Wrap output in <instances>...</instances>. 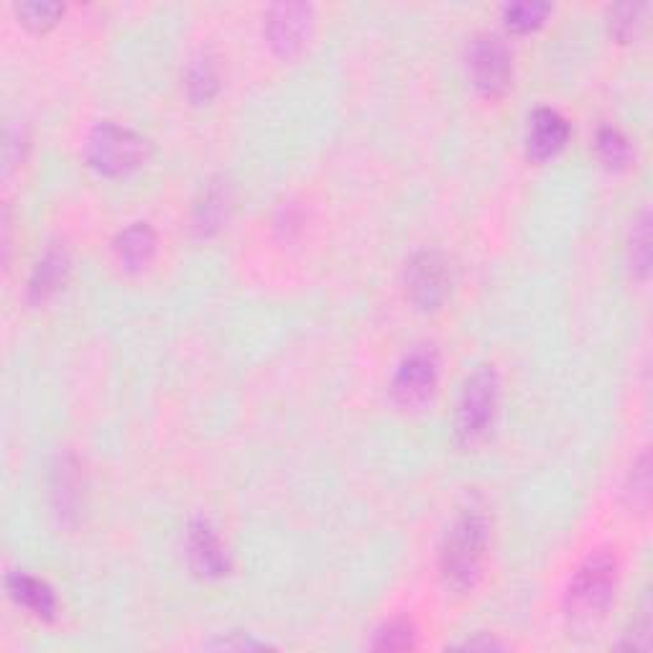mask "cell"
<instances>
[{"instance_id":"obj_1","label":"cell","mask_w":653,"mask_h":653,"mask_svg":"<svg viewBox=\"0 0 653 653\" xmlns=\"http://www.w3.org/2000/svg\"><path fill=\"white\" fill-rule=\"evenodd\" d=\"M488 534L490 523L483 509L468 505V509L458 513L440 554V570L446 587L465 592L478 582L488 546Z\"/></svg>"},{"instance_id":"obj_2","label":"cell","mask_w":653,"mask_h":653,"mask_svg":"<svg viewBox=\"0 0 653 653\" xmlns=\"http://www.w3.org/2000/svg\"><path fill=\"white\" fill-rule=\"evenodd\" d=\"M617 590V564L600 552L584 560L566 587V615L577 623L600 621L613 605Z\"/></svg>"},{"instance_id":"obj_3","label":"cell","mask_w":653,"mask_h":653,"mask_svg":"<svg viewBox=\"0 0 653 653\" xmlns=\"http://www.w3.org/2000/svg\"><path fill=\"white\" fill-rule=\"evenodd\" d=\"M149 157V141L133 128L118 123H100L90 133L88 161L92 169L108 177H123L128 171L139 169Z\"/></svg>"},{"instance_id":"obj_4","label":"cell","mask_w":653,"mask_h":653,"mask_svg":"<svg viewBox=\"0 0 653 653\" xmlns=\"http://www.w3.org/2000/svg\"><path fill=\"white\" fill-rule=\"evenodd\" d=\"M498 406V375L493 368H480L468 378L454 416V434L460 444H478L493 426Z\"/></svg>"},{"instance_id":"obj_5","label":"cell","mask_w":653,"mask_h":653,"mask_svg":"<svg viewBox=\"0 0 653 653\" xmlns=\"http://www.w3.org/2000/svg\"><path fill=\"white\" fill-rule=\"evenodd\" d=\"M436 381H440L436 350L432 345H416L403 355L396 373H393L391 393L401 406L414 409L429 401L436 389Z\"/></svg>"},{"instance_id":"obj_6","label":"cell","mask_w":653,"mask_h":653,"mask_svg":"<svg viewBox=\"0 0 653 653\" xmlns=\"http://www.w3.org/2000/svg\"><path fill=\"white\" fill-rule=\"evenodd\" d=\"M406 291L411 304L421 312H436L450 294V269L434 251H424L411 258L406 271Z\"/></svg>"},{"instance_id":"obj_7","label":"cell","mask_w":653,"mask_h":653,"mask_svg":"<svg viewBox=\"0 0 653 653\" xmlns=\"http://www.w3.org/2000/svg\"><path fill=\"white\" fill-rule=\"evenodd\" d=\"M470 72L475 88L488 94V98H495V94H503L509 90L511 77H513V64L511 54L505 44L498 37H478L470 47Z\"/></svg>"},{"instance_id":"obj_8","label":"cell","mask_w":653,"mask_h":653,"mask_svg":"<svg viewBox=\"0 0 653 653\" xmlns=\"http://www.w3.org/2000/svg\"><path fill=\"white\" fill-rule=\"evenodd\" d=\"M312 31V8L304 3H281L265 13V39L279 54H294Z\"/></svg>"},{"instance_id":"obj_9","label":"cell","mask_w":653,"mask_h":653,"mask_svg":"<svg viewBox=\"0 0 653 653\" xmlns=\"http://www.w3.org/2000/svg\"><path fill=\"white\" fill-rule=\"evenodd\" d=\"M187 549L192 566L204 577H222L230 572V556L208 521H194L187 531Z\"/></svg>"},{"instance_id":"obj_10","label":"cell","mask_w":653,"mask_h":653,"mask_svg":"<svg viewBox=\"0 0 653 653\" xmlns=\"http://www.w3.org/2000/svg\"><path fill=\"white\" fill-rule=\"evenodd\" d=\"M529 157L534 161H546L556 157L570 141V123L556 110L539 108L529 120Z\"/></svg>"},{"instance_id":"obj_11","label":"cell","mask_w":653,"mask_h":653,"mask_svg":"<svg viewBox=\"0 0 653 653\" xmlns=\"http://www.w3.org/2000/svg\"><path fill=\"white\" fill-rule=\"evenodd\" d=\"M67 273H70V258H67L64 248H49V251L39 258V263L33 265L31 279H29V297L33 302H47L51 294H57L62 287Z\"/></svg>"},{"instance_id":"obj_12","label":"cell","mask_w":653,"mask_h":653,"mask_svg":"<svg viewBox=\"0 0 653 653\" xmlns=\"http://www.w3.org/2000/svg\"><path fill=\"white\" fill-rule=\"evenodd\" d=\"M6 584H8V595H11L16 603L23 605L26 610H31L37 617L51 621V617L57 615V597L47 582L31 577V574L16 572L6 580Z\"/></svg>"},{"instance_id":"obj_13","label":"cell","mask_w":653,"mask_h":653,"mask_svg":"<svg viewBox=\"0 0 653 653\" xmlns=\"http://www.w3.org/2000/svg\"><path fill=\"white\" fill-rule=\"evenodd\" d=\"M153 251H157V235H153L151 225H145V222H133L115 240L118 261L131 271L143 269L151 261Z\"/></svg>"},{"instance_id":"obj_14","label":"cell","mask_w":653,"mask_h":653,"mask_svg":"<svg viewBox=\"0 0 653 653\" xmlns=\"http://www.w3.org/2000/svg\"><path fill=\"white\" fill-rule=\"evenodd\" d=\"M184 82H187L189 98H192L197 106H202V102H210L220 90L218 67H214V62L210 57H197L194 62L187 67Z\"/></svg>"},{"instance_id":"obj_15","label":"cell","mask_w":653,"mask_h":653,"mask_svg":"<svg viewBox=\"0 0 653 653\" xmlns=\"http://www.w3.org/2000/svg\"><path fill=\"white\" fill-rule=\"evenodd\" d=\"M228 218V192L222 187H210L204 192V200L197 204L194 210V228L202 235L214 233L222 225V220Z\"/></svg>"},{"instance_id":"obj_16","label":"cell","mask_w":653,"mask_h":653,"mask_svg":"<svg viewBox=\"0 0 653 653\" xmlns=\"http://www.w3.org/2000/svg\"><path fill=\"white\" fill-rule=\"evenodd\" d=\"M631 263H633V271L639 273L641 279L649 277V269H651V218H649L646 210H643L639 214V220L633 222Z\"/></svg>"},{"instance_id":"obj_17","label":"cell","mask_w":653,"mask_h":653,"mask_svg":"<svg viewBox=\"0 0 653 653\" xmlns=\"http://www.w3.org/2000/svg\"><path fill=\"white\" fill-rule=\"evenodd\" d=\"M549 11H552V8L546 3H513L503 8V19L513 31H531L544 23Z\"/></svg>"},{"instance_id":"obj_18","label":"cell","mask_w":653,"mask_h":653,"mask_svg":"<svg viewBox=\"0 0 653 653\" xmlns=\"http://www.w3.org/2000/svg\"><path fill=\"white\" fill-rule=\"evenodd\" d=\"M597 153L600 159L605 161V167L621 169L631 157V145L621 131H615V128H603V131L597 133Z\"/></svg>"},{"instance_id":"obj_19","label":"cell","mask_w":653,"mask_h":653,"mask_svg":"<svg viewBox=\"0 0 653 653\" xmlns=\"http://www.w3.org/2000/svg\"><path fill=\"white\" fill-rule=\"evenodd\" d=\"M416 646V633L406 621H393L375 633L373 649L378 651H409Z\"/></svg>"},{"instance_id":"obj_20","label":"cell","mask_w":653,"mask_h":653,"mask_svg":"<svg viewBox=\"0 0 653 653\" xmlns=\"http://www.w3.org/2000/svg\"><path fill=\"white\" fill-rule=\"evenodd\" d=\"M16 11L23 19L26 26H31V29L37 31H44L49 26H54L59 16L64 13V8L59 3H19L16 6Z\"/></svg>"},{"instance_id":"obj_21","label":"cell","mask_w":653,"mask_h":653,"mask_svg":"<svg viewBox=\"0 0 653 653\" xmlns=\"http://www.w3.org/2000/svg\"><path fill=\"white\" fill-rule=\"evenodd\" d=\"M641 26V6H617L610 13V31L617 41H631Z\"/></svg>"},{"instance_id":"obj_22","label":"cell","mask_w":653,"mask_h":653,"mask_svg":"<svg viewBox=\"0 0 653 653\" xmlns=\"http://www.w3.org/2000/svg\"><path fill=\"white\" fill-rule=\"evenodd\" d=\"M462 649H470V651L483 649V651H490V649H501V643H495V641H468Z\"/></svg>"}]
</instances>
